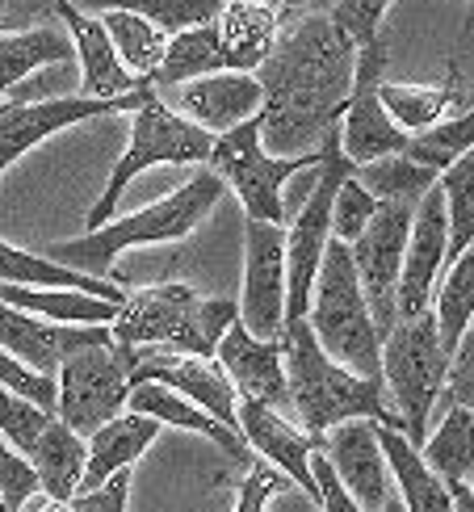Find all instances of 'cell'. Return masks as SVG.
<instances>
[{"label": "cell", "mask_w": 474, "mask_h": 512, "mask_svg": "<svg viewBox=\"0 0 474 512\" xmlns=\"http://www.w3.org/2000/svg\"><path fill=\"white\" fill-rule=\"evenodd\" d=\"M0 282H13V286H72V290H89V294H101V298H114L122 303L126 298V286L110 282V277H93L84 269H72V265H59L51 261L47 252H26V248H13L0 240Z\"/></svg>", "instance_id": "cell-28"}, {"label": "cell", "mask_w": 474, "mask_h": 512, "mask_svg": "<svg viewBox=\"0 0 474 512\" xmlns=\"http://www.w3.org/2000/svg\"><path fill=\"white\" fill-rule=\"evenodd\" d=\"M445 240H449L445 198H441V185H433L416 202L412 231H407L403 269H399V294H395L399 315H420V311L433 307V290H437L441 269H445Z\"/></svg>", "instance_id": "cell-17"}, {"label": "cell", "mask_w": 474, "mask_h": 512, "mask_svg": "<svg viewBox=\"0 0 474 512\" xmlns=\"http://www.w3.org/2000/svg\"><path fill=\"white\" fill-rule=\"evenodd\" d=\"M374 210H378V198L349 173L336 185V198H332V240L353 244L365 231V223L374 219Z\"/></svg>", "instance_id": "cell-39"}, {"label": "cell", "mask_w": 474, "mask_h": 512, "mask_svg": "<svg viewBox=\"0 0 474 512\" xmlns=\"http://www.w3.org/2000/svg\"><path fill=\"white\" fill-rule=\"evenodd\" d=\"M470 5H474V0H470Z\"/></svg>", "instance_id": "cell-52"}, {"label": "cell", "mask_w": 474, "mask_h": 512, "mask_svg": "<svg viewBox=\"0 0 474 512\" xmlns=\"http://www.w3.org/2000/svg\"><path fill=\"white\" fill-rule=\"evenodd\" d=\"M143 378L168 382L172 391H181L185 399H193L202 412H210L219 424L235 429V403H240V395H235L227 370H223L214 357L152 349V353L143 357V366H139V378H135V382H143ZM235 433H240V429H235Z\"/></svg>", "instance_id": "cell-20"}, {"label": "cell", "mask_w": 474, "mask_h": 512, "mask_svg": "<svg viewBox=\"0 0 474 512\" xmlns=\"http://www.w3.org/2000/svg\"><path fill=\"white\" fill-rule=\"evenodd\" d=\"M307 324L323 345V353L336 357L340 366H349L361 378H382V336L374 328L370 303L361 294L353 256L344 240H328V248H323Z\"/></svg>", "instance_id": "cell-5"}, {"label": "cell", "mask_w": 474, "mask_h": 512, "mask_svg": "<svg viewBox=\"0 0 474 512\" xmlns=\"http://www.w3.org/2000/svg\"><path fill=\"white\" fill-rule=\"evenodd\" d=\"M445 403H458V408L474 412V319L462 332V340L449 353V370H445Z\"/></svg>", "instance_id": "cell-44"}, {"label": "cell", "mask_w": 474, "mask_h": 512, "mask_svg": "<svg viewBox=\"0 0 474 512\" xmlns=\"http://www.w3.org/2000/svg\"><path fill=\"white\" fill-rule=\"evenodd\" d=\"M55 17L63 21V30L72 38V51L80 59V76H84V97H126L143 89V76L126 72L122 59L114 55V42L105 34L101 17L80 13L72 0H55Z\"/></svg>", "instance_id": "cell-21"}, {"label": "cell", "mask_w": 474, "mask_h": 512, "mask_svg": "<svg viewBox=\"0 0 474 512\" xmlns=\"http://www.w3.org/2000/svg\"><path fill=\"white\" fill-rule=\"evenodd\" d=\"M206 168L219 173V181L240 198L248 219H265V223H282V185L294 173L319 168V152L307 156H273L261 143V114L244 118L240 126L214 135Z\"/></svg>", "instance_id": "cell-9"}, {"label": "cell", "mask_w": 474, "mask_h": 512, "mask_svg": "<svg viewBox=\"0 0 474 512\" xmlns=\"http://www.w3.org/2000/svg\"><path fill=\"white\" fill-rule=\"evenodd\" d=\"M72 38L59 26H34L21 34H0V101L13 84H21L34 68H47V63H68Z\"/></svg>", "instance_id": "cell-30"}, {"label": "cell", "mask_w": 474, "mask_h": 512, "mask_svg": "<svg viewBox=\"0 0 474 512\" xmlns=\"http://www.w3.org/2000/svg\"><path fill=\"white\" fill-rule=\"evenodd\" d=\"M353 177L370 189L378 202H407L416 206L428 189L437 185V168L428 164H416L407 152H395V156H382V160H370V164H353Z\"/></svg>", "instance_id": "cell-33"}, {"label": "cell", "mask_w": 474, "mask_h": 512, "mask_svg": "<svg viewBox=\"0 0 474 512\" xmlns=\"http://www.w3.org/2000/svg\"><path fill=\"white\" fill-rule=\"evenodd\" d=\"M101 26H105V34H110L114 55L122 59V68L143 76V80H152V72L160 68L168 30H160L156 21H147L139 13H122V9H105Z\"/></svg>", "instance_id": "cell-34"}, {"label": "cell", "mask_w": 474, "mask_h": 512, "mask_svg": "<svg viewBox=\"0 0 474 512\" xmlns=\"http://www.w3.org/2000/svg\"><path fill=\"white\" fill-rule=\"evenodd\" d=\"M219 68H227L223 47H219V30H214V21H206V26H189V30L168 34L160 68L152 72L147 84L160 93V89H172V84H185L193 76H206V72H219Z\"/></svg>", "instance_id": "cell-29"}, {"label": "cell", "mask_w": 474, "mask_h": 512, "mask_svg": "<svg viewBox=\"0 0 474 512\" xmlns=\"http://www.w3.org/2000/svg\"><path fill=\"white\" fill-rule=\"evenodd\" d=\"M223 181L219 173H210L202 164L181 189H172L168 198L152 202L135 210V215H122V219H110L93 231H84L76 240H63V244H51L47 256L59 265H72V269H84L93 277H105L114 269V256L126 252V248H143V244H181L185 236L202 227V219L210 215L214 206L223 198Z\"/></svg>", "instance_id": "cell-3"}, {"label": "cell", "mask_w": 474, "mask_h": 512, "mask_svg": "<svg viewBox=\"0 0 474 512\" xmlns=\"http://www.w3.org/2000/svg\"><path fill=\"white\" fill-rule=\"evenodd\" d=\"M147 353L152 349L122 345L114 336L68 353L55 370V416L80 437H89L97 424L126 408V395H131Z\"/></svg>", "instance_id": "cell-7"}, {"label": "cell", "mask_w": 474, "mask_h": 512, "mask_svg": "<svg viewBox=\"0 0 474 512\" xmlns=\"http://www.w3.org/2000/svg\"><path fill=\"white\" fill-rule=\"evenodd\" d=\"M160 97L181 118L198 122L210 135L231 131L244 118L261 114V105H265V89L256 80V72H235V68H219V72L193 76L185 84H172V89H160Z\"/></svg>", "instance_id": "cell-14"}, {"label": "cell", "mask_w": 474, "mask_h": 512, "mask_svg": "<svg viewBox=\"0 0 474 512\" xmlns=\"http://www.w3.org/2000/svg\"><path fill=\"white\" fill-rule=\"evenodd\" d=\"M433 319H437V336L441 349L454 353L462 332L474 319V244L458 256L454 265H445V277L433 290Z\"/></svg>", "instance_id": "cell-32"}, {"label": "cell", "mask_w": 474, "mask_h": 512, "mask_svg": "<svg viewBox=\"0 0 474 512\" xmlns=\"http://www.w3.org/2000/svg\"><path fill=\"white\" fill-rule=\"evenodd\" d=\"M0 387H9L21 399H30V403H38V408L55 412V374L21 366V361L13 353H5V349H0Z\"/></svg>", "instance_id": "cell-43"}, {"label": "cell", "mask_w": 474, "mask_h": 512, "mask_svg": "<svg viewBox=\"0 0 474 512\" xmlns=\"http://www.w3.org/2000/svg\"><path fill=\"white\" fill-rule=\"evenodd\" d=\"M386 9H391V0H336L328 13H332L336 26L357 42V47H370V42L382 38Z\"/></svg>", "instance_id": "cell-41"}, {"label": "cell", "mask_w": 474, "mask_h": 512, "mask_svg": "<svg viewBox=\"0 0 474 512\" xmlns=\"http://www.w3.org/2000/svg\"><path fill=\"white\" fill-rule=\"evenodd\" d=\"M244 294L240 324L261 340H282L286 332V227L248 219L244 227Z\"/></svg>", "instance_id": "cell-13"}, {"label": "cell", "mask_w": 474, "mask_h": 512, "mask_svg": "<svg viewBox=\"0 0 474 512\" xmlns=\"http://www.w3.org/2000/svg\"><path fill=\"white\" fill-rule=\"evenodd\" d=\"M378 97L386 105V114L395 118V126H403L407 135L428 131L433 122H441L449 110L458 105V84H378Z\"/></svg>", "instance_id": "cell-36"}, {"label": "cell", "mask_w": 474, "mask_h": 512, "mask_svg": "<svg viewBox=\"0 0 474 512\" xmlns=\"http://www.w3.org/2000/svg\"><path fill=\"white\" fill-rule=\"evenodd\" d=\"M152 84L126 93V97H51V101H26V105H0V173L13 168L21 156L38 147L42 139H51L68 126H80L89 118L105 114H131L147 101Z\"/></svg>", "instance_id": "cell-12"}, {"label": "cell", "mask_w": 474, "mask_h": 512, "mask_svg": "<svg viewBox=\"0 0 474 512\" xmlns=\"http://www.w3.org/2000/svg\"><path fill=\"white\" fill-rule=\"evenodd\" d=\"M269 5L282 17H298V13H328L336 0H269Z\"/></svg>", "instance_id": "cell-48"}, {"label": "cell", "mask_w": 474, "mask_h": 512, "mask_svg": "<svg viewBox=\"0 0 474 512\" xmlns=\"http://www.w3.org/2000/svg\"><path fill=\"white\" fill-rule=\"evenodd\" d=\"M470 147H474V101L462 105L458 114H445L441 122L428 126V131H416L407 139L403 152L416 164H428V168H437V173H445V168L458 156H466Z\"/></svg>", "instance_id": "cell-37"}, {"label": "cell", "mask_w": 474, "mask_h": 512, "mask_svg": "<svg viewBox=\"0 0 474 512\" xmlns=\"http://www.w3.org/2000/svg\"><path fill=\"white\" fill-rule=\"evenodd\" d=\"M235 429H240V437L248 441V450H256V458L277 466L311 504H319V483L311 471L315 437L303 429V424H290L277 408H269V403L240 399L235 403Z\"/></svg>", "instance_id": "cell-16"}, {"label": "cell", "mask_w": 474, "mask_h": 512, "mask_svg": "<svg viewBox=\"0 0 474 512\" xmlns=\"http://www.w3.org/2000/svg\"><path fill=\"white\" fill-rule=\"evenodd\" d=\"M55 0H0V34H21L34 26H55Z\"/></svg>", "instance_id": "cell-46"}, {"label": "cell", "mask_w": 474, "mask_h": 512, "mask_svg": "<svg viewBox=\"0 0 474 512\" xmlns=\"http://www.w3.org/2000/svg\"><path fill=\"white\" fill-rule=\"evenodd\" d=\"M210 143H214L210 131H202L198 122L181 118V114L172 110V105L152 89L139 110H131V139H126V147H122V156H118V164H114L110 181H105L101 198L93 202L89 219H84V231H93V227H101V223L114 219L118 198L126 194V185H131L139 173H147V168H160V164H206Z\"/></svg>", "instance_id": "cell-8"}, {"label": "cell", "mask_w": 474, "mask_h": 512, "mask_svg": "<svg viewBox=\"0 0 474 512\" xmlns=\"http://www.w3.org/2000/svg\"><path fill=\"white\" fill-rule=\"evenodd\" d=\"M126 408L131 412H143V416H152L160 424H172V429H185V433H198L206 441H214L219 450H227L235 462H248V441L227 429V424H219L210 412H202L193 399H185L181 391H172L168 382H156V378H143L131 387V395H126Z\"/></svg>", "instance_id": "cell-23"}, {"label": "cell", "mask_w": 474, "mask_h": 512, "mask_svg": "<svg viewBox=\"0 0 474 512\" xmlns=\"http://www.w3.org/2000/svg\"><path fill=\"white\" fill-rule=\"evenodd\" d=\"M0 303H9L17 311H30L51 324H110L118 303L101 298L89 290H72V286H13L0 282Z\"/></svg>", "instance_id": "cell-27"}, {"label": "cell", "mask_w": 474, "mask_h": 512, "mask_svg": "<svg viewBox=\"0 0 474 512\" xmlns=\"http://www.w3.org/2000/svg\"><path fill=\"white\" fill-rule=\"evenodd\" d=\"M412 215H416V206H407V202H378L374 219L365 223V231L349 244L357 282H361L365 303H370L378 336L391 332V324L399 319L395 294H399V269H403V248H407V231H412Z\"/></svg>", "instance_id": "cell-10"}, {"label": "cell", "mask_w": 474, "mask_h": 512, "mask_svg": "<svg viewBox=\"0 0 474 512\" xmlns=\"http://www.w3.org/2000/svg\"><path fill=\"white\" fill-rule=\"evenodd\" d=\"M105 336H110V324H51V319L0 303V349L42 374H55L68 353L97 345Z\"/></svg>", "instance_id": "cell-19"}, {"label": "cell", "mask_w": 474, "mask_h": 512, "mask_svg": "<svg viewBox=\"0 0 474 512\" xmlns=\"http://www.w3.org/2000/svg\"><path fill=\"white\" fill-rule=\"evenodd\" d=\"M235 319H240V303H231V298H202L185 282H160L126 290L110 319V336L122 345L214 357Z\"/></svg>", "instance_id": "cell-4"}, {"label": "cell", "mask_w": 474, "mask_h": 512, "mask_svg": "<svg viewBox=\"0 0 474 512\" xmlns=\"http://www.w3.org/2000/svg\"><path fill=\"white\" fill-rule=\"evenodd\" d=\"M76 9H122V13H139L147 21H156L160 30L177 34L189 26H206V21L219 17L223 0H72Z\"/></svg>", "instance_id": "cell-38"}, {"label": "cell", "mask_w": 474, "mask_h": 512, "mask_svg": "<svg viewBox=\"0 0 474 512\" xmlns=\"http://www.w3.org/2000/svg\"><path fill=\"white\" fill-rule=\"evenodd\" d=\"M437 185H441V198H445V227H449L445 265H454L474 244V147L445 168L437 177Z\"/></svg>", "instance_id": "cell-35"}, {"label": "cell", "mask_w": 474, "mask_h": 512, "mask_svg": "<svg viewBox=\"0 0 474 512\" xmlns=\"http://www.w3.org/2000/svg\"><path fill=\"white\" fill-rule=\"evenodd\" d=\"M282 21L286 17L277 13L269 0H223L219 17H214L223 63L235 72H256L269 59V51L277 47Z\"/></svg>", "instance_id": "cell-22"}, {"label": "cell", "mask_w": 474, "mask_h": 512, "mask_svg": "<svg viewBox=\"0 0 474 512\" xmlns=\"http://www.w3.org/2000/svg\"><path fill=\"white\" fill-rule=\"evenodd\" d=\"M420 458L433 466V475L445 483H466L474 475V412L445 403L441 424L424 437Z\"/></svg>", "instance_id": "cell-31"}, {"label": "cell", "mask_w": 474, "mask_h": 512, "mask_svg": "<svg viewBox=\"0 0 474 512\" xmlns=\"http://www.w3.org/2000/svg\"><path fill=\"white\" fill-rule=\"evenodd\" d=\"M466 487H470V492H474V475H470V479H466Z\"/></svg>", "instance_id": "cell-51"}, {"label": "cell", "mask_w": 474, "mask_h": 512, "mask_svg": "<svg viewBox=\"0 0 474 512\" xmlns=\"http://www.w3.org/2000/svg\"><path fill=\"white\" fill-rule=\"evenodd\" d=\"M156 437H160V420L143 416V412H131V408H122L118 416H110L105 424H97V429L84 437L89 454H84L80 492H84V487L105 483L110 475L126 471V466H135V462L147 454V445H152Z\"/></svg>", "instance_id": "cell-24"}, {"label": "cell", "mask_w": 474, "mask_h": 512, "mask_svg": "<svg viewBox=\"0 0 474 512\" xmlns=\"http://www.w3.org/2000/svg\"><path fill=\"white\" fill-rule=\"evenodd\" d=\"M126 500H131V466L118 475H110L97 487H84V492L72 496L76 512H126Z\"/></svg>", "instance_id": "cell-45"}, {"label": "cell", "mask_w": 474, "mask_h": 512, "mask_svg": "<svg viewBox=\"0 0 474 512\" xmlns=\"http://www.w3.org/2000/svg\"><path fill=\"white\" fill-rule=\"evenodd\" d=\"M445 370H449V353L441 349L433 307L420 315H399L391 332L382 336V382L395 399L403 437L416 450L428 437V416H433V403L441 399Z\"/></svg>", "instance_id": "cell-6"}, {"label": "cell", "mask_w": 474, "mask_h": 512, "mask_svg": "<svg viewBox=\"0 0 474 512\" xmlns=\"http://www.w3.org/2000/svg\"><path fill=\"white\" fill-rule=\"evenodd\" d=\"M282 357H286L290 412L311 437L328 433L332 424H344V420H374L382 429L403 433L395 403L386 399V382L361 378L349 366H340L336 357H328L307 319H286Z\"/></svg>", "instance_id": "cell-2"}, {"label": "cell", "mask_w": 474, "mask_h": 512, "mask_svg": "<svg viewBox=\"0 0 474 512\" xmlns=\"http://www.w3.org/2000/svg\"><path fill=\"white\" fill-rule=\"evenodd\" d=\"M319 454L328 458V466L336 471V479L349 487V496L365 508L378 512L386 504V496L395 492L391 479V462H386L382 445H378V424L374 420H344L332 424L328 433L315 437Z\"/></svg>", "instance_id": "cell-15"}, {"label": "cell", "mask_w": 474, "mask_h": 512, "mask_svg": "<svg viewBox=\"0 0 474 512\" xmlns=\"http://www.w3.org/2000/svg\"><path fill=\"white\" fill-rule=\"evenodd\" d=\"M17 512H76V508H72V500H55V496L38 492V496H30L26 504H21Z\"/></svg>", "instance_id": "cell-49"}, {"label": "cell", "mask_w": 474, "mask_h": 512, "mask_svg": "<svg viewBox=\"0 0 474 512\" xmlns=\"http://www.w3.org/2000/svg\"><path fill=\"white\" fill-rule=\"evenodd\" d=\"M382 72H386V47L382 38L370 42V47H357V72H353V89H349V101L340 110V152L349 156L353 164H370V160H382V156H395L407 147V135L403 126H395V118L386 114V105L378 97V84H382Z\"/></svg>", "instance_id": "cell-11"}, {"label": "cell", "mask_w": 474, "mask_h": 512, "mask_svg": "<svg viewBox=\"0 0 474 512\" xmlns=\"http://www.w3.org/2000/svg\"><path fill=\"white\" fill-rule=\"evenodd\" d=\"M84 454H89L84 437L76 429H68L59 416H51L47 424H42L34 445L26 450L34 475L42 483V496L72 500L80 492V479H84Z\"/></svg>", "instance_id": "cell-25"}, {"label": "cell", "mask_w": 474, "mask_h": 512, "mask_svg": "<svg viewBox=\"0 0 474 512\" xmlns=\"http://www.w3.org/2000/svg\"><path fill=\"white\" fill-rule=\"evenodd\" d=\"M311 471H315V483H319V508H323V512H365V508L349 496V487L336 479V471L328 466V458L319 454V445H315V454H311Z\"/></svg>", "instance_id": "cell-47"}, {"label": "cell", "mask_w": 474, "mask_h": 512, "mask_svg": "<svg viewBox=\"0 0 474 512\" xmlns=\"http://www.w3.org/2000/svg\"><path fill=\"white\" fill-rule=\"evenodd\" d=\"M214 361L227 370L231 387L240 399L269 403V408L286 412L290 408V391H286V357H282V340H261L252 336L240 319L223 332Z\"/></svg>", "instance_id": "cell-18"}, {"label": "cell", "mask_w": 474, "mask_h": 512, "mask_svg": "<svg viewBox=\"0 0 474 512\" xmlns=\"http://www.w3.org/2000/svg\"><path fill=\"white\" fill-rule=\"evenodd\" d=\"M357 72V42L332 13H298L282 21L277 47L256 68L265 89L261 143L273 156L319 152L328 126L340 122Z\"/></svg>", "instance_id": "cell-1"}, {"label": "cell", "mask_w": 474, "mask_h": 512, "mask_svg": "<svg viewBox=\"0 0 474 512\" xmlns=\"http://www.w3.org/2000/svg\"><path fill=\"white\" fill-rule=\"evenodd\" d=\"M449 492H454V512H474V492L466 483H449Z\"/></svg>", "instance_id": "cell-50"}, {"label": "cell", "mask_w": 474, "mask_h": 512, "mask_svg": "<svg viewBox=\"0 0 474 512\" xmlns=\"http://www.w3.org/2000/svg\"><path fill=\"white\" fill-rule=\"evenodd\" d=\"M378 445H382L386 462H391L395 492H399L407 512H454V492H449V483L433 475V466L420 458V450L399 429H382L378 424Z\"/></svg>", "instance_id": "cell-26"}, {"label": "cell", "mask_w": 474, "mask_h": 512, "mask_svg": "<svg viewBox=\"0 0 474 512\" xmlns=\"http://www.w3.org/2000/svg\"><path fill=\"white\" fill-rule=\"evenodd\" d=\"M286 487H294V483L265 458H256L244 471L240 487H235V512H265L277 496H286Z\"/></svg>", "instance_id": "cell-40"}, {"label": "cell", "mask_w": 474, "mask_h": 512, "mask_svg": "<svg viewBox=\"0 0 474 512\" xmlns=\"http://www.w3.org/2000/svg\"><path fill=\"white\" fill-rule=\"evenodd\" d=\"M38 492H42V483L34 475L30 458L21 450H13V445L0 437V496H5V504L17 512L21 504H26L30 496H38Z\"/></svg>", "instance_id": "cell-42"}]
</instances>
